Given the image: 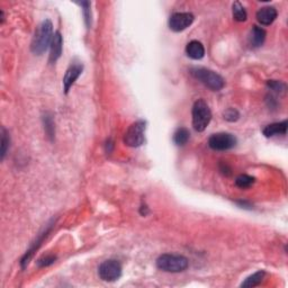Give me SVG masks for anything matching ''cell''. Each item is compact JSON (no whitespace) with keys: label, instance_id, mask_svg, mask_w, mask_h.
Segmentation results:
<instances>
[{"label":"cell","instance_id":"9c48e42d","mask_svg":"<svg viewBox=\"0 0 288 288\" xmlns=\"http://www.w3.org/2000/svg\"><path fill=\"white\" fill-rule=\"evenodd\" d=\"M83 71V64L81 62L78 61H74L70 64V67L68 68L67 72H65L64 78H63V88H64V92L68 93L69 90L74 83L77 81V79L80 77V75Z\"/></svg>","mask_w":288,"mask_h":288},{"label":"cell","instance_id":"ffe728a7","mask_svg":"<svg viewBox=\"0 0 288 288\" xmlns=\"http://www.w3.org/2000/svg\"><path fill=\"white\" fill-rule=\"evenodd\" d=\"M43 121H44V128H45V132H46L47 136L52 138L54 137V123H53V119H52V116L50 114H45V116L43 117Z\"/></svg>","mask_w":288,"mask_h":288},{"label":"cell","instance_id":"7402d4cb","mask_svg":"<svg viewBox=\"0 0 288 288\" xmlns=\"http://www.w3.org/2000/svg\"><path fill=\"white\" fill-rule=\"evenodd\" d=\"M223 116H224V119L227 121V122H235V121H238L239 117H240V114H239L237 109L227 108L224 112Z\"/></svg>","mask_w":288,"mask_h":288},{"label":"cell","instance_id":"44dd1931","mask_svg":"<svg viewBox=\"0 0 288 288\" xmlns=\"http://www.w3.org/2000/svg\"><path fill=\"white\" fill-rule=\"evenodd\" d=\"M82 7V12H83V16H85V20H86V25L88 26V29L91 25V14H90V2L85 1V2H80L79 3Z\"/></svg>","mask_w":288,"mask_h":288},{"label":"cell","instance_id":"d4e9b609","mask_svg":"<svg viewBox=\"0 0 288 288\" xmlns=\"http://www.w3.org/2000/svg\"><path fill=\"white\" fill-rule=\"evenodd\" d=\"M220 170L222 171V173H223V175H225V176H230L232 173L230 167H228L227 164H224V162L220 165Z\"/></svg>","mask_w":288,"mask_h":288},{"label":"cell","instance_id":"ba28073f","mask_svg":"<svg viewBox=\"0 0 288 288\" xmlns=\"http://www.w3.org/2000/svg\"><path fill=\"white\" fill-rule=\"evenodd\" d=\"M194 15L190 13H175L169 18V27L173 32H182L192 25Z\"/></svg>","mask_w":288,"mask_h":288},{"label":"cell","instance_id":"277c9868","mask_svg":"<svg viewBox=\"0 0 288 288\" xmlns=\"http://www.w3.org/2000/svg\"><path fill=\"white\" fill-rule=\"evenodd\" d=\"M193 126L197 132L205 131L212 120V112L207 103L203 99H198L193 106Z\"/></svg>","mask_w":288,"mask_h":288},{"label":"cell","instance_id":"52a82bcc","mask_svg":"<svg viewBox=\"0 0 288 288\" xmlns=\"http://www.w3.org/2000/svg\"><path fill=\"white\" fill-rule=\"evenodd\" d=\"M208 145L214 151H227L237 145V137L231 133H216L210 137Z\"/></svg>","mask_w":288,"mask_h":288},{"label":"cell","instance_id":"30bf717a","mask_svg":"<svg viewBox=\"0 0 288 288\" xmlns=\"http://www.w3.org/2000/svg\"><path fill=\"white\" fill-rule=\"evenodd\" d=\"M62 50H63V37H62L60 32H55L50 45V59H48V62L52 64L55 63L60 59Z\"/></svg>","mask_w":288,"mask_h":288},{"label":"cell","instance_id":"ac0fdd59","mask_svg":"<svg viewBox=\"0 0 288 288\" xmlns=\"http://www.w3.org/2000/svg\"><path fill=\"white\" fill-rule=\"evenodd\" d=\"M255 182L256 179L253 178V177L248 175H241L235 179V185H237L239 188L245 189V188H249V187H251L253 183H255Z\"/></svg>","mask_w":288,"mask_h":288},{"label":"cell","instance_id":"4fadbf2b","mask_svg":"<svg viewBox=\"0 0 288 288\" xmlns=\"http://www.w3.org/2000/svg\"><path fill=\"white\" fill-rule=\"evenodd\" d=\"M287 121H283L279 123H273L263 128L262 133L266 137H273L275 135H286L287 133Z\"/></svg>","mask_w":288,"mask_h":288},{"label":"cell","instance_id":"8992f818","mask_svg":"<svg viewBox=\"0 0 288 288\" xmlns=\"http://www.w3.org/2000/svg\"><path fill=\"white\" fill-rule=\"evenodd\" d=\"M98 273L104 282H115L122 276V265L117 260H106L99 266Z\"/></svg>","mask_w":288,"mask_h":288},{"label":"cell","instance_id":"5bb4252c","mask_svg":"<svg viewBox=\"0 0 288 288\" xmlns=\"http://www.w3.org/2000/svg\"><path fill=\"white\" fill-rule=\"evenodd\" d=\"M266 40L265 30L259 26H253L250 32V44L252 47H260Z\"/></svg>","mask_w":288,"mask_h":288},{"label":"cell","instance_id":"7a4b0ae2","mask_svg":"<svg viewBox=\"0 0 288 288\" xmlns=\"http://www.w3.org/2000/svg\"><path fill=\"white\" fill-rule=\"evenodd\" d=\"M189 261L180 255H162L157 259V267L166 273H182L188 268Z\"/></svg>","mask_w":288,"mask_h":288},{"label":"cell","instance_id":"603a6c76","mask_svg":"<svg viewBox=\"0 0 288 288\" xmlns=\"http://www.w3.org/2000/svg\"><path fill=\"white\" fill-rule=\"evenodd\" d=\"M268 87L270 89L273 90V91H276V92H282L286 89V86L284 85L283 82L277 81V80H269L268 81Z\"/></svg>","mask_w":288,"mask_h":288},{"label":"cell","instance_id":"d6986e66","mask_svg":"<svg viewBox=\"0 0 288 288\" xmlns=\"http://www.w3.org/2000/svg\"><path fill=\"white\" fill-rule=\"evenodd\" d=\"M10 145V137L8 135V132L6 131L5 127L1 128V160H3L7 154Z\"/></svg>","mask_w":288,"mask_h":288},{"label":"cell","instance_id":"e0dca14e","mask_svg":"<svg viewBox=\"0 0 288 288\" xmlns=\"http://www.w3.org/2000/svg\"><path fill=\"white\" fill-rule=\"evenodd\" d=\"M232 13H233V18L237 22H244L247 19V12H245L244 7L239 1H235L233 3V6H232Z\"/></svg>","mask_w":288,"mask_h":288},{"label":"cell","instance_id":"9a60e30c","mask_svg":"<svg viewBox=\"0 0 288 288\" xmlns=\"http://www.w3.org/2000/svg\"><path fill=\"white\" fill-rule=\"evenodd\" d=\"M265 275H266L265 272L259 270V272H257L253 273V275L248 277V278L241 284V287H256L260 285L263 278H265Z\"/></svg>","mask_w":288,"mask_h":288},{"label":"cell","instance_id":"7c38bea8","mask_svg":"<svg viewBox=\"0 0 288 288\" xmlns=\"http://www.w3.org/2000/svg\"><path fill=\"white\" fill-rule=\"evenodd\" d=\"M186 53L193 60H200L205 55V48L198 41H192L187 44Z\"/></svg>","mask_w":288,"mask_h":288},{"label":"cell","instance_id":"3957f363","mask_svg":"<svg viewBox=\"0 0 288 288\" xmlns=\"http://www.w3.org/2000/svg\"><path fill=\"white\" fill-rule=\"evenodd\" d=\"M190 74H192L197 80L202 82L204 86H206L207 88L213 90V91H220L225 86L224 79L222 78L220 75L216 74V72L210 70V69L194 68L190 70Z\"/></svg>","mask_w":288,"mask_h":288},{"label":"cell","instance_id":"8fae6325","mask_svg":"<svg viewBox=\"0 0 288 288\" xmlns=\"http://www.w3.org/2000/svg\"><path fill=\"white\" fill-rule=\"evenodd\" d=\"M277 15H278V13H277V9L275 7L267 6L260 8L258 12H257L256 16L259 24H261L263 26H269L275 22L277 18Z\"/></svg>","mask_w":288,"mask_h":288},{"label":"cell","instance_id":"5b68a950","mask_svg":"<svg viewBox=\"0 0 288 288\" xmlns=\"http://www.w3.org/2000/svg\"><path fill=\"white\" fill-rule=\"evenodd\" d=\"M145 128L147 123L144 121H136L130 125L124 134V143L130 148H138L144 143Z\"/></svg>","mask_w":288,"mask_h":288},{"label":"cell","instance_id":"6da1fadb","mask_svg":"<svg viewBox=\"0 0 288 288\" xmlns=\"http://www.w3.org/2000/svg\"><path fill=\"white\" fill-rule=\"evenodd\" d=\"M53 35V25H52L51 20H43L40 24V26L37 27L32 40V44H30V50H32L33 53L36 55L43 54L51 45Z\"/></svg>","mask_w":288,"mask_h":288},{"label":"cell","instance_id":"2e32d148","mask_svg":"<svg viewBox=\"0 0 288 288\" xmlns=\"http://www.w3.org/2000/svg\"><path fill=\"white\" fill-rule=\"evenodd\" d=\"M189 131L185 127H180L175 132V134H173V142H175L177 145H179V147H182V145H185L187 142L189 141Z\"/></svg>","mask_w":288,"mask_h":288},{"label":"cell","instance_id":"cb8c5ba5","mask_svg":"<svg viewBox=\"0 0 288 288\" xmlns=\"http://www.w3.org/2000/svg\"><path fill=\"white\" fill-rule=\"evenodd\" d=\"M55 260H57V257L55 256H46L44 257V258L40 259L39 261H37V263H39L40 267H47L52 265V263H54Z\"/></svg>","mask_w":288,"mask_h":288}]
</instances>
